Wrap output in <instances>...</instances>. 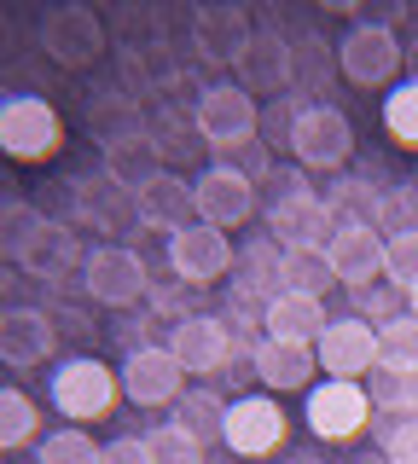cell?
<instances>
[{
    "label": "cell",
    "mask_w": 418,
    "mask_h": 464,
    "mask_svg": "<svg viewBox=\"0 0 418 464\" xmlns=\"http://www.w3.org/2000/svg\"><path fill=\"white\" fill-rule=\"evenodd\" d=\"M384 279H389V285H401V290H413V285H418V227H407V232H389Z\"/></svg>",
    "instance_id": "f35d334b"
},
{
    "label": "cell",
    "mask_w": 418,
    "mask_h": 464,
    "mask_svg": "<svg viewBox=\"0 0 418 464\" xmlns=\"http://www.w3.org/2000/svg\"><path fill=\"white\" fill-rule=\"evenodd\" d=\"M41 412L24 389H0V453H18L24 441H35Z\"/></svg>",
    "instance_id": "4dcf8cb0"
},
{
    "label": "cell",
    "mask_w": 418,
    "mask_h": 464,
    "mask_svg": "<svg viewBox=\"0 0 418 464\" xmlns=\"http://www.w3.org/2000/svg\"><path fill=\"white\" fill-rule=\"evenodd\" d=\"M192 203H198V221L215 232H233L256 215V180L238 163H215L192 180Z\"/></svg>",
    "instance_id": "5bb4252c"
},
{
    "label": "cell",
    "mask_w": 418,
    "mask_h": 464,
    "mask_svg": "<svg viewBox=\"0 0 418 464\" xmlns=\"http://www.w3.org/2000/svg\"><path fill=\"white\" fill-rule=\"evenodd\" d=\"M250 372L256 383H267L273 395H285V389H308L314 372H320V360H314L308 343H279V337H262L250 348Z\"/></svg>",
    "instance_id": "44dd1931"
},
{
    "label": "cell",
    "mask_w": 418,
    "mask_h": 464,
    "mask_svg": "<svg viewBox=\"0 0 418 464\" xmlns=\"http://www.w3.org/2000/svg\"><path fill=\"white\" fill-rule=\"evenodd\" d=\"M302 93H279L273 105L262 111V122H256V134H262V145H285L291 151V140H296V122H302Z\"/></svg>",
    "instance_id": "74e56055"
},
{
    "label": "cell",
    "mask_w": 418,
    "mask_h": 464,
    "mask_svg": "<svg viewBox=\"0 0 418 464\" xmlns=\"http://www.w3.org/2000/svg\"><path fill=\"white\" fill-rule=\"evenodd\" d=\"M302 464H320V459H302Z\"/></svg>",
    "instance_id": "ee69618b"
},
{
    "label": "cell",
    "mask_w": 418,
    "mask_h": 464,
    "mask_svg": "<svg viewBox=\"0 0 418 464\" xmlns=\"http://www.w3.org/2000/svg\"><path fill=\"white\" fill-rule=\"evenodd\" d=\"M18 267L30 273V279H41V285H64L76 267H88V250H82V232L70 227V221H41Z\"/></svg>",
    "instance_id": "d6986e66"
},
{
    "label": "cell",
    "mask_w": 418,
    "mask_h": 464,
    "mask_svg": "<svg viewBox=\"0 0 418 464\" xmlns=\"http://www.w3.org/2000/svg\"><path fill=\"white\" fill-rule=\"evenodd\" d=\"M413 424H418V418H413Z\"/></svg>",
    "instance_id": "f6af8a7d"
},
{
    "label": "cell",
    "mask_w": 418,
    "mask_h": 464,
    "mask_svg": "<svg viewBox=\"0 0 418 464\" xmlns=\"http://www.w3.org/2000/svg\"><path fill=\"white\" fill-rule=\"evenodd\" d=\"M384 256H389V238L372 221L337 227L331 244H326L331 273H337V285H349V290H372V285H378L384 279Z\"/></svg>",
    "instance_id": "9a60e30c"
},
{
    "label": "cell",
    "mask_w": 418,
    "mask_h": 464,
    "mask_svg": "<svg viewBox=\"0 0 418 464\" xmlns=\"http://www.w3.org/2000/svg\"><path fill=\"white\" fill-rule=\"evenodd\" d=\"M326 12H337V18H360V0H326Z\"/></svg>",
    "instance_id": "b9f144b4"
},
{
    "label": "cell",
    "mask_w": 418,
    "mask_h": 464,
    "mask_svg": "<svg viewBox=\"0 0 418 464\" xmlns=\"http://www.w3.org/2000/svg\"><path fill=\"white\" fill-rule=\"evenodd\" d=\"M99 453H105V447H99L82 424H64V430H53L47 441H41L35 464H99Z\"/></svg>",
    "instance_id": "e575fe53"
},
{
    "label": "cell",
    "mask_w": 418,
    "mask_h": 464,
    "mask_svg": "<svg viewBox=\"0 0 418 464\" xmlns=\"http://www.w3.org/2000/svg\"><path fill=\"white\" fill-rule=\"evenodd\" d=\"M99 464H151V453H146V435H117V441H105Z\"/></svg>",
    "instance_id": "ab89813d"
},
{
    "label": "cell",
    "mask_w": 418,
    "mask_h": 464,
    "mask_svg": "<svg viewBox=\"0 0 418 464\" xmlns=\"http://www.w3.org/2000/svg\"><path fill=\"white\" fill-rule=\"evenodd\" d=\"M372 412H395V418H418V366H389L378 360V372L366 377Z\"/></svg>",
    "instance_id": "4316f807"
},
{
    "label": "cell",
    "mask_w": 418,
    "mask_h": 464,
    "mask_svg": "<svg viewBox=\"0 0 418 464\" xmlns=\"http://www.w3.org/2000/svg\"><path fill=\"white\" fill-rule=\"evenodd\" d=\"M134 209H140V227L169 232V238H175L180 227H192V221H198L192 186H186L180 174H157L151 186H140V192H134Z\"/></svg>",
    "instance_id": "603a6c76"
},
{
    "label": "cell",
    "mask_w": 418,
    "mask_h": 464,
    "mask_svg": "<svg viewBox=\"0 0 418 464\" xmlns=\"http://www.w3.org/2000/svg\"><path fill=\"white\" fill-rule=\"evenodd\" d=\"M407 314H413V319H418V285H413V290H407Z\"/></svg>",
    "instance_id": "7bdbcfd3"
},
{
    "label": "cell",
    "mask_w": 418,
    "mask_h": 464,
    "mask_svg": "<svg viewBox=\"0 0 418 464\" xmlns=\"http://www.w3.org/2000/svg\"><path fill=\"white\" fill-rule=\"evenodd\" d=\"M76 221L93 227V232H122L128 221H140L134 192L117 186L105 169H99V174H82V180H76Z\"/></svg>",
    "instance_id": "7402d4cb"
},
{
    "label": "cell",
    "mask_w": 418,
    "mask_h": 464,
    "mask_svg": "<svg viewBox=\"0 0 418 464\" xmlns=\"http://www.w3.org/2000/svg\"><path fill=\"white\" fill-rule=\"evenodd\" d=\"M82 285H88V296L105 302V308H140V302L151 296V267L134 244H99V250H88Z\"/></svg>",
    "instance_id": "5b68a950"
},
{
    "label": "cell",
    "mask_w": 418,
    "mask_h": 464,
    "mask_svg": "<svg viewBox=\"0 0 418 464\" xmlns=\"http://www.w3.org/2000/svg\"><path fill=\"white\" fill-rule=\"evenodd\" d=\"M146 453H151V464H204V441L180 424H157V430H146Z\"/></svg>",
    "instance_id": "d590c367"
},
{
    "label": "cell",
    "mask_w": 418,
    "mask_h": 464,
    "mask_svg": "<svg viewBox=\"0 0 418 464\" xmlns=\"http://www.w3.org/2000/svg\"><path fill=\"white\" fill-rule=\"evenodd\" d=\"M256 24L244 6H198L192 12V47L198 58H209V64H238L244 47H250Z\"/></svg>",
    "instance_id": "ffe728a7"
},
{
    "label": "cell",
    "mask_w": 418,
    "mask_h": 464,
    "mask_svg": "<svg viewBox=\"0 0 418 464\" xmlns=\"http://www.w3.org/2000/svg\"><path fill=\"white\" fill-rule=\"evenodd\" d=\"M302 418H308V435H320V441H355V435L372 424V395H366V383H337V377H326V383L308 389Z\"/></svg>",
    "instance_id": "30bf717a"
},
{
    "label": "cell",
    "mask_w": 418,
    "mask_h": 464,
    "mask_svg": "<svg viewBox=\"0 0 418 464\" xmlns=\"http://www.w3.org/2000/svg\"><path fill=\"white\" fill-rule=\"evenodd\" d=\"M221 412H227V401H215L209 389H186V395L175 401V424L180 430H192L198 441H215V435H221Z\"/></svg>",
    "instance_id": "d6a6232c"
},
{
    "label": "cell",
    "mask_w": 418,
    "mask_h": 464,
    "mask_svg": "<svg viewBox=\"0 0 418 464\" xmlns=\"http://www.w3.org/2000/svg\"><path fill=\"white\" fill-rule=\"evenodd\" d=\"M117 395H122V377L93 354L59 360V372H53V406H59L64 418H76L82 430H88L93 418H105L111 406H117Z\"/></svg>",
    "instance_id": "277c9868"
},
{
    "label": "cell",
    "mask_w": 418,
    "mask_h": 464,
    "mask_svg": "<svg viewBox=\"0 0 418 464\" xmlns=\"http://www.w3.org/2000/svg\"><path fill=\"white\" fill-rule=\"evenodd\" d=\"M279 285L296 290V296H320L326 302V290L337 285V273H331L326 250H285L279 256Z\"/></svg>",
    "instance_id": "f1b7e54d"
},
{
    "label": "cell",
    "mask_w": 418,
    "mask_h": 464,
    "mask_svg": "<svg viewBox=\"0 0 418 464\" xmlns=\"http://www.w3.org/2000/svg\"><path fill=\"white\" fill-rule=\"evenodd\" d=\"M378 354L389 366H418V319L413 314H389L378 325Z\"/></svg>",
    "instance_id": "8d00e7d4"
},
{
    "label": "cell",
    "mask_w": 418,
    "mask_h": 464,
    "mask_svg": "<svg viewBox=\"0 0 418 464\" xmlns=\"http://www.w3.org/2000/svg\"><path fill=\"white\" fill-rule=\"evenodd\" d=\"M291 157H296V169L337 174L355 157V122L337 105H308V111H302V122H296Z\"/></svg>",
    "instance_id": "8fae6325"
},
{
    "label": "cell",
    "mask_w": 418,
    "mask_h": 464,
    "mask_svg": "<svg viewBox=\"0 0 418 464\" xmlns=\"http://www.w3.org/2000/svg\"><path fill=\"white\" fill-rule=\"evenodd\" d=\"M0 151L18 163H47L64 151V122L41 93H12L0 99Z\"/></svg>",
    "instance_id": "7a4b0ae2"
},
{
    "label": "cell",
    "mask_w": 418,
    "mask_h": 464,
    "mask_svg": "<svg viewBox=\"0 0 418 464\" xmlns=\"http://www.w3.org/2000/svg\"><path fill=\"white\" fill-rule=\"evenodd\" d=\"M314 360H320L326 377H337V383H360V377L378 372V325L360 314H343L331 319V325L320 331V343H314Z\"/></svg>",
    "instance_id": "ba28073f"
},
{
    "label": "cell",
    "mask_w": 418,
    "mask_h": 464,
    "mask_svg": "<svg viewBox=\"0 0 418 464\" xmlns=\"http://www.w3.org/2000/svg\"><path fill=\"white\" fill-rule=\"evenodd\" d=\"M337 76V41L326 35H302L291 58V93H326Z\"/></svg>",
    "instance_id": "83f0119b"
},
{
    "label": "cell",
    "mask_w": 418,
    "mask_h": 464,
    "mask_svg": "<svg viewBox=\"0 0 418 464\" xmlns=\"http://www.w3.org/2000/svg\"><path fill=\"white\" fill-rule=\"evenodd\" d=\"M384 453L395 459V464H418V424H407V430H389V435H384Z\"/></svg>",
    "instance_id": "60d3db41"
},
{
    "label": "cell",
    "mask_w": 418,
    "mask_h": 464,
    "mask_svg": "<svg viewBox=\"0 0 418 464\" xmlns=\"http://www.w3.org/2000/svg\"><path fill=\"white\" fill-rule=\"evenodd\" d=\"M233 267H238L233 238H227V232H215V227H204V221L180 227L175 238H169V273H175L180 285H192V290L227 279Z\"/></svg>",
    "instance_id": "7c38bea8"
},
{
    "label": "cell",
    "mask_w": 418,
    "mask_h": 464,
    "mask_svg": "<svg viewBox=\"0 0 418 464\" xmlns=\"http://www.w3.org/2000/svg\"><path fill=\"white\" fill-rule=\"evenodd\" d=\"M262 325H267V337H279V343H320V331L331 325V314H326V302L320 296H296V290H279V296L262 308Z\"/></svg>",
    "instance_id": "cb8c5ba5"
},
{
    "label": "cell",
    "mask_w": 418,
    "mask_h": 464,
    "mask_svg": "<svg viewBox=\"0 0 418 464\" xmlns=\"http://www.w3.org/2000/svg\"><path fill=\"white\" fill-rule=\"evenodd\" d=\"M41 221H47V215H41L35 203L0 198V261H24V250H30V238H35Z\"/></svg>",
    "instance_id": "f546056e"
},
{
    "label": "cell",
    "mask_w": 418,
    "mask_h": 464,
    "mask_svg": "<svg viewBox=\"0 0 418 464\" xmlns=\"http://www.w3.org/2000/svg\"><path fill=\"white\" fill-rule=\"evenodd\" d=\"M285 430H291V418H285V406L273 395H238V401H227V412H221V447L238 453V459L279 453Z\"/></svg>",
    "instance_id": "52a82bcc"
},
{
    "label": "cell",
    "mask_w": 418,
    "mask_h": 464,
    "mask_svg": "<svg viewBox=\"0 0 418 464\" xmlns=\"http://www.w3.org/2000/svg\"><path fill=\"white\" fill-rule=\"evenodd\" d=\"M401 58H407V47H401L395 24H355L337 41V76L355 87H389L401 76Z\"/></svg>",
    "instance_id": "8992f818"
},
{
    "label": "cell",
    "mask_w": 418,
    "mask_h": 464,
    "mask_svg": "<svg viewBox=\"0 0 418 464\" xmlns=\"http://www.w3.org/2000/svg\"><path fill=\"white\" fill-rule=\"evenodd\" d=\"M267 232L279 250H326L331 232H337V215L320 192L296 186V192H279L267 203Z\"/></svg>",
    "instance_id": "9c48e42d"
},
{
    "label": "cell",
    "mask_w": 418,
    "mask_h": 464,
    "mask_svg": "<svg viewBox=\"0 0 418 464\" xmlns=\"http://www.w3.org/2000/svg\"><path fill=\"white\" fill-rule=\"evenodd\" d=\"M117 377H122V401L128 406H175L186 395V372H180V360L169 354V343L128 348Z\"/></svg>",
    "instance_id": "4fadbf2b"
},
{
    "label": "cell",
    "mask_w": 418,
    "mask_h": 464,
    "mask_svg": "<svg viewBox=\"0 0 418 464\" xmlns=\"http://www.w3.org/2000/svg\"><path fill=\"white\" fill-rule=\"evenodd\" d=\"M291 58H296V41L279 35L273 24H262L250 35V47H244V58L233 64L238 87H244V93H267V99L291 93Z\"/></svg>",
    "instance_id": "ac0fdd59"
},
{
    "label": "cell",
    "mask_w": 418,
    "mask_h": 464,
    "mask_svg": "<svg viewBox=\"0 0 418 464\" xmlns=\"http://www.w3.org/2000/svg\"><path fill=\"white\" fill-rule=\"evenodd\" d=\"M82 122H88V134L99 140V151L105 145H117L128 134H146V122H140V105L128 93H117V87H105V93L88 99V111H82Z\"/></svg>",
    "instance_id": "484cf974"
},
{
    "label": "cell",
    "mask_w": 418,
    "mask_h": 464,
    "mask_svg": "<svg viewBox=\"0 0 418 464\" xmlns=\"http://www.w3.org/2000/svg\"><path fill=\"white\" fill-rule=\"evenodd\" d=\"M105 174L117 186H128V192H140V186L157 180V174H169L163 169V145H157L151 134H128L117 145H105Z\"/></svg>",
    "instance_id": "d4e9b609"
},
{
    "label": "cell",
    "mask_w": 418,
    "mask_h": 464,
    "mask_svg": "<svg viewBox=\"0 0 418 464\" xmlns=\"http://www.w3.org/2000/svg\"><path fill=\"white\" fill-rule=\"evenodd\" d=\"M35 41H41V53H47L53 64H64V70H88V64H99V58H105V47H111L99 12L82 6V0H64V6H47V12H41Z\"/></svg>",
    "instance_id": "6da1fadb"
},
{
    "label": "cell",
    "mask_w": 418,
    "mask_h": 464,
    "mask_svg": "<svg viewBox=\"0 0 418 464\" xmlns=\"http://www.w3.org/2000/svg\"><path fill=\"white\" fill-rule=\"evenodd\" d=\"M256 122H262V111H256V99L244 93L238 82H209L204 93L192 99V128L215 151H244V145H256Z\"/></svg>",
    "instance_id": "3957f363"
},
{
    "label": "cell",
    "mask_w": 418,
    "mask_h": 464,
    "mask_svg": "<svg viewBox=\"0 0 418 464\" xmlns=\"http://www.w3.org/2000/svg\"><path fill=\"white\" fill-rule=\"evenodd\" d=\"M53 348H59V319L47 308H0V366H47Z\"/></svg>",
    "instance_id": "e0dca14e"
},
{
    "label": "cell",
    "mask_w": 418,
    "mask_h": 464,
    "mask_svg": "<svg viewBox=\"0 0 418 464\" xmlns=\"http://www.w3.org/2000/svg\"><path fill=\"white\" fill-rule=\"evenodd\" d=\"M384 134L401 145V151H418V76L395 82V93L384 99Z\"/></svg>",
    "instance_id": "1f68e13d"
},
{
    "label": "cell",
    "mask_w": 418,
    "mask_h": 464,
    "mask_svg": "<svg viewBox=\"0 0 418 464\" xmlns=\"http://www.w3.org/2000/svg\"><path fill=\"white\" fill-rule=\"evenodd\" d=\"M326 203H331V215H337V227H349V221H378L384 192L372 180H337L326 192Z\"/></svg>",
    "instance_id": "836d02e7"
},
{
    "label": "cell",
    "mask_w": 418,
    "mask_h": 464,
    "mask_svg": "<svg viewBox=\"0 0 418 464\" xmlns=\"http://www.w3.org/2000/svg\"><path fill=\"white\" fill-rule=\"evenodd\" d=\"M169 354L180 360L186 377H204L209 383V377L233 360V325H227L221 314H192L169 331Z\"/></svg>",
    "instance_id": "2e32d148"
}]
</instances>
